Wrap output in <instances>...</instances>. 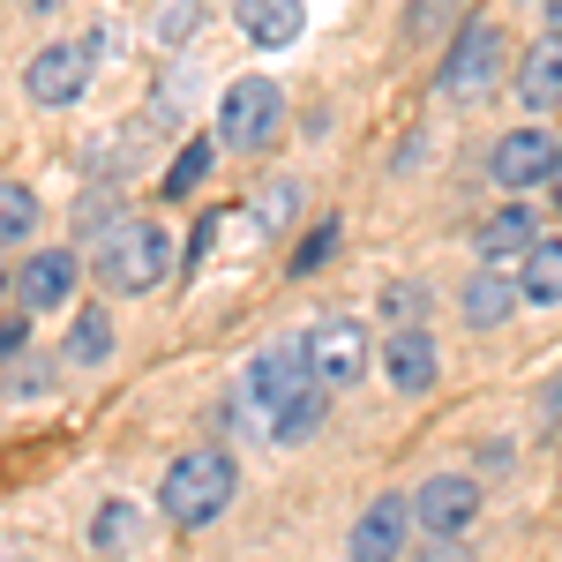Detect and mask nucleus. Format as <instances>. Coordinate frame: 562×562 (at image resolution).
<instances>
[{
    "instance_id": "10",
    "label": "nucleus",
    "mask_w": 562,
    "mask_h": 562,
    "mask_svg": "<svg viewBox=\"0 0 562 562\" xmlns=\"http://www.w3.org/2000/svg\"><path fill=\"white\" fill-rule=\"evenodd\" d=\"M76 278H83L76 248H38V256L15 270V307H23V315H53V307L76 293Z\"/></svg>"
},
{
    "instance_id": "27",
    "label": "nucleus",
    "mask_w": 562,
    "mask_h": 562,
    "mask_svg": "<svg viewBox=\"0 0 562 562\" xmlns=\"http://www.w3.org/2000/svg\"><path fill=\"white\" fill-rule=\"evenodd\" d=\"M195 23H203V8H195V0H180V8H166V15H158V38L180 45V38H195Z\"/></svg>"
},
{
    "instance_id": "3",
    "label": "nucleus",
    "mask_w": 562,
    "mask_h": 562,
    "mask_svg": "<svg viewBox=\"0 0 562 562\" xmlns=\"http://www.w3.org/2000/svg\"><path fill=\"white\" fill-rule=\"evenodd\" d=\"M503 60H510V45H503V23H487V15H465L450 45H442V68H435V90L450 98V105H480L487 90L503 83Z\"/></svg>"
},
{
    "instance_id": "4",
    "label": "nucleus",
    "mask_w": 562,
    "mask_h": 562,
    "mask_svg": "<svg viewBox=\"0 0 562 562\" xmlns=\"http://www.w3.org/2000/svg\"><path fill=\"white\" fill-rule=\"evenodd\" d=\"M278 135H285V90L270 83V76H240V83L217 98V150L256 158Z\"/></svg>"
},
{
    "instance_id": "25",
    "label": "nucleus",
    "mask_w": 562,
    "mask_h": 562,
    "mask_svg": "<svg viewBox=\"0 0 562 562\" xmlns=\"http://www.w3.org/2000/svg\"><path fill=\"white\" fill-rule=\"evenodd\" d=\"M450 23H465V15H458V0H413V15H405V31H413V38H442Z\"/></svg>"
},
{
    "instance_id": "8",
    "label": "nucleus",
    "mask_w": 562,
    "mask_h": 562,
    "mask_svg": "<svg viewBox=\"0 0 562 562\" xmlns=\"http://www.w3.org/2000/svg\"><path fill=\"white\" fill-rule=\"evenodd\" d=\"M555 135L548 128H510L495 150H487V180L503 188V195H525V188H540V180L555 173Z\"/></svg>"
},
{
    "instance_id": "28",
    "label": "nucleus",
    "mask_w": 562,
    "mask_h": 562,
    "mask_svg": "<svg viewBox=\"0 0 562 562\" xmlns=\"http://www.w3.org/2000/svg\"><path fill=\"white\" fill-rule=\"evenodd\" d=\"M540 420H562V383L540 390Z\"/></svg>"
},
{
    "instance_id": "20",
    "label": "nucleus",
    "mask_w": 562,
    "mask_h": 562,
    "mask_svg": "<svg viewBox=\"0 0 562 562\" xmlns=\"http://www.w3.org/2000/svg\"><path fill=\"white\" fill-rule=\"evenodd\" d=\"M60 360H76V368H98V360H113V315L90 301L83 315H76V330H68V352Z\"/></svg>"
},
{
    "instance_id": "32",
    "label": "nucleus",
    "mask_w": 562,
    "mask_h": 562,
    "mask_svg": "<svg viewBox=\"0 0 562 562\" xmlns=\"http://www.w3.org/2000/svg\"><path fill=\"white\" fill-rule=\"evenodd\" d=\"M0 293H15V278H8V270H0Z\"/></svg>"
},
{
    "instance_id": "19",
    "label": "nucleus",
    "mask_w": 562,
    "mask_h": 562,
    "mask_svg": "<svg viewBox=\"0 0 562 562\" xmlns=\"http://www.w3.org/2000/svg\"><path fill=\"white\" fill-rule=\"evenodd\" d=\"M135 540H143V510H135V503H98L90 548H98V555H128Z\"/></svg>"
},
{
    "instance_id": "9",
    "label": "nucleus",
    "mask_w": 562,
    "mask_h": 562,
    "mask_svg": "<svg viewBox=\"0 0 562 562\" xmlns=\"http://www.w3.org/2000/svg\"><path fill=\"white\" fill-rule=\"evenodd\" d=\"M405 548H413V503H405V495L368 503V510H360V525H352V540H346L352 562H397Z\"/></svg>"
},
{
    "instance_id": "21",
    "label": "nucleus",
    "mask_w": 562,
    "mask_h": 562,
    "mask_svg": "<svg viewBox=\"0 0 562 562\" xmlns=\"http://www.w3.org/2000/svg\"><path fill=\"white\" fill-rule=\"evenodd\" d=\"M203 173H211V143H188L173 166H166L158 195H166V203H180V195H195V188H203Z\"/></svg>"
},
{
    "instance_id": "22",
    "label": "nucleus",
    "mask_w": 562,
    "mask_h": 562,
    "mask_svg": "<svg viewBox=\"0 0 562 562\" xmlns=\"http://www.w3.org/2000/svg\"><path fill=\"white\" fill-rule=\"evenodd\" d=\"M31 225H38V195L23 180H0V240H31Z\"/></svg>"
},
{
    "instance_id": "31",
    "label": "nucleus",
    "mask_w": 562,
    "mask_h": 562,
    "mask_svg": "<svg viewBox=\"0 0 562 562\" xmlns=\"http://www.w3.org/2000/svg\"><path fill=\"white\" fill-rule=\"evenodd\" d=\"M23 8H31V15H53V8H60V0H23Z\"/></svg>"
},
{
    "instance_id": "30",
    "label": "nucleus",
    "mask_w": 562,
    "mask_h": 562,
    "mask_svg": "<svg viewBox=\"0 0 562 562\" xmlns=\"http://www.w3.org/2000/svg\"><path fill=\"white\" fill-rule=\"evenodd\" d=\"M548 195H555V211H562V150H555V173H548Z\"/></svg>"
},
{
    "instance_id": "18",
    "label": "nucleus",
    "mask_w": 562,
    "mask_h": 562,
    "mask_svg": "<svg viewBox=\"0 0 562 562\" xmlns=\"http://www.w3.org/2000/svg\"><path fill=\"white\" fill-rule=\"evenodd\" d=\"M510 307H518V285H510L503 270H473V278H465V293H458V315H465L473 330H503V323H510Z\"/></svg>"
},
{
    "instance_id": "2",
    "label": "nucleus",
    "mask_w": 562,
    "mask_h": 562,
    "mask_svg": "<svg viewBox=\"0 0 562 562\" xmlns=\"http://www.w3.org/2000/svg\"><path fill=\"white\" fill-rule=\"evenodd\" d=\"M98 285L113 293V301H135V293H158L166 278H173V240L158 233V225H113L105 240H98Z\"/></svg>"
},
{
    "instance_id": "6",
    "label": "nucleus",
    "mask_w": 562,
    "mask_h": 562,
    "mask_svg": "<svg viewBox=\"0 0 562 562\" xmlns=\"http://www.w3.org/2000/svg\"><path fill=\"white\" fill-rule=\"evenodd\" d=\"M413 525H420L428 540H458V532H473V525H480V480L473 473L420 480V495H413Z\"/></svg>"
},
{
    "instance_id": "26",
    "label": "nucleus",
    "mask_w": 562,
    "mask_h": 562,
    "mask_svg": "<svg viewBox=\"0 0 562 562\" xmlns=\"http://www.w3.org/2000/svg\"><path fill=\"white\" fill-rule=\"evenodd\" d=\"M330 256H338V225H315V233H307V248L293 256V278H307V270H323Z\"/></svg>"
},
{
    "instance_id": "17",
    "label": "nucleus",
    "mask_w": 562,
    "mask_h": 562,
    "mask_svg": "<svg viewBox=\"0 0 562 562\" xmlns=\"http://www.w3.org/2000/svg\"><path fill=\"white\" fill-rule=\"evenodd\" d=\"M518 301L525 307H562V240L555 233H540L518 256Z\"/></svg>"
},
{
    "instance_id": "15",
    "label": "nucleus",
    "mask_w": 562,
    "mask_h": 562,
    "mask_svg": "<svg viewBox=\"0 0 562 562\" xmlns=\"http://www.w3.org/2000/svg\"><path fill=\"white\" fill-rule=\"evenodd\" d=\"M323 420H330V390L307 375V383L293 390L278 413H270V442H285V450H293V442H315V435H323Z\"/></svg>"
},
{
    "instance_id": "7",
    "label": "nucleus",
    "mask_w": 562,
    "mask_h": 562,
    "mask_svg": "<svg viewBox=\"0 0 562 562\" xmlns=\"http://www.w3.org/2000/svg\"><path fill=\"white\" fill-rule=\"evenodd\" d=\"M90 68H98L90 38L38 45V53H31V68H23V90H31L38 105H76V98H83V83H90Z\"/></svg>"
},
{
    "instance_id": "14",
    "label": "nucleus",
    "mask_w": 562,
    "mask_h": 562,
    "mask_svg": "<svg viewBox=\"0 0 562 562\" xmlns=\"http://www.w3.org/2000/svg\"><path fill=\"white\" fill-rule=\"evenodd\" d=\"M233 15H240L248 45H262V53H278V45H293L307 31V8H301V0H233Z\"/></svg>"
},
{
    "instance_id": "23",
    "label": "nucleus",
    "mask_w": 562,
    "mask_h": 562,
    "mask_svg": "<svg viewBox=\"0 0 562 562\" xmlns=\"http://www.w3.org/2000/svg\"><path fill=\"white\" fill-rule=\"evenodd\" d=\"M293 211H301V180H270L262 203H256V225H262V233H285Z\"/></svg>"
},
{
    "instance_id": "29",
    "label": "nucleus",
    "mask_w": 562,
    "mask_h": 562,
    "mask_svg": "<svg viewBox=\"0 0 562 562\" xmlns=\"http://www.w3.org/2000/svg\"><path fill=\"white\" fill-rule=\"evenodd\" d=\"M540 15H548V31L562 38V0H540Z\"/></svg>"
},
{
    "instance_id": "1",
    "label": "nucleus",
    "mask_w": 562,
    "mask_h": 562,
    "mask_svg": "<svg viewBox=\"0 0 562 562\" xmlns=\"http://www.w3.org/2000/svg\"><path fill=\"white\" fill-rule=\"evenodd\" d=\"M233 487H240V473H233V458H225V450H180L173 465H166L158 510H166L180 532H203V525L233 503Z\"/></svg>"
},
{
    "instance_id": "5",
    "label": "nucleus",
    "mask_w": 562,
    "mask_h": 562,
    "mask_svg": "<svg viewBox=\"0 0 562 562\" xmlns=\"http://www.w3.org/2000/svg\"><path fill=\"white\" fill-rule=\"evenodd\" d=\"M307 375L323 390H360V375L375 368V346H368V330L346 323V315H330V323H315L307 330Z\"/></svg>"
},
{
    "instance_id": "12",
    "label": "nucleus",
    "mask_w": 562,
    "mask_h": 562,
    "mask_svg": "<svg viewBox=\"0 0 562 562\" xmlns=\"http://www.w3.org/2000/svg\"><path fill=\"white\" fill-rule=\"evenodd\" d=\"M375 360H383L390 390H405V397H420V390H435V375H442V352H435L428 323H413V330H390Z\"/></svg>"
},
{
    "instance_id": "11",
    "label": "nucleus",
    "mask_w": 562,
    "mask_h": 562,
    "mask_svg": "<svg viewBox=\"0 0 562 562\" xmlns=\"http://www.w3.org/2000/svg\"><path fill=\"white\" fill-rule=\"evenodd\" d=\"M307 383V352H285V346H270V352H256L248 360V375H240V405L256 413V420H270L293 390Z\"/></svg>"
},
{
    "instance_id": "16",
    "label": "nucleus",
    "mask_w": 562,
    "mask_h": 562,
    "mask_svg": "<svg viewBox=\"0 0 562 562\" xmlns=\"http://www.w3.org/2000/svg\"><path fill=\"white\" fill-rule=\"evenodd\" d=\"M532 240H540V217L518 211V203H510V211H495V217H480V233H473V248H480L487 270H495V262H518Z\"/></svg>"
},
{
    "instance_id": "13",
    "label": "nucleus",
    "mask_w": 562,
    "mask_h": 562,
    "mask_svg": "<svg viewBox=\"0 0 562 562\" xmlns=\"http://www.w3.org/2000/svg\"><path fill=\"white\" fill-rule=\"evenodd\" d=\"M518 105L525 113H555L562 105V38H532V53L518 60Z\"/></svg>"
},
{
    "instance_id": "24",
    "label": "nucleus",
    "mask_w": 562,
    "mask_h": 562,
    "mask_svg": "<svg viewBox=\"0 0 562 562\" xmlns=\"http://www.w3.org/2000/svg\"><path fill=\"white\" fill-rule=\"evenodd\" d=\"M383 315H390V330H413V323H428V293L397 278V285L383 293Z\"/></svg>"
}]
</instances>
